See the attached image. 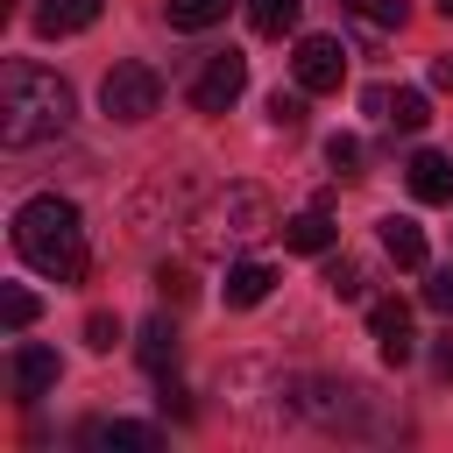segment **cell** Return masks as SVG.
<instances>
[{"instance_id":"cell-25","label":"cell","mask_w":453,"mask_h":453,"mask_svg":"<svg viewBox=\"0 0 453 453\" xmlns=\"http://www.w3.org/2000/svg\"><path fill=\"white\" fill-rule=\"evenodd\" d=\"M403 14H411L403 0H375V7H368V21H375V28H403Z\"/></svg>"},{"instance_id":"cell-15","label":"cell","mask_w":453,"mask_h":453,"mask_svg":"<svg viewBox=\"0 0 453 453\" xmlns=\"http://www.w3.org/2000/svg\"><path fill=\"white\" fill-rule=\"evenodd\" d=\"M134 354H142V368H156V375H163V368L177 361V326H170V319H149V326H142V340H134Z\"/></svg>"},{"instance_id":"cell-17","label":"cell","mask_w":453,"mask_h":453,"mask_svg":"<svg viewBox=\"0 0 453 453\" xmlns=\"http://www.w3.org/2000/svg\"><path fill=\"white\" fill-rule=\"evenodd\" d=\"M326 290H333L340 304H361V297H368V269L347 262V255H333V262H326Z\"/></svg>"},{"instance_id":"cell-26","label":"cell","mask_w":453,"mask_h":453,"mask_svg":"<svg viewBox=\"0 0 453 453\" xmlns=\"http://www.w3.org/2000/svg\"><path fill=\"white\" fill-rule=\"evenodd\" d=\"M432 85H439V92H453V57H432Z\"/></svg>"},{"instance_id":"cell-14","label":"cell","mask_w":453,"mask_h":453,"mask_svg":"<svg viewBox=\"0 0 453 453\" xmlns=\"http://www.w3.org/2000/svg\"><path fill=\"white\" fill-rule=\"evenodd\" d=\"M382 255H389L396 269H425V226L403 219V212H389V219H382Z\"/></svg>"},{"instance_id":"cell-4","label":"cell","mask_w":453,"mask_h":453,"mask_svg":"<svg viewBox=\"0 0 453 453\" xmlns=\"http://www.w3.org/2000/svg\"><path fill=\"white\" fill-rule=\"evenodd\" d=\"M99 106H106V120H120V127H142V120L163 106V78L127 57V64H113V71L99 78Z\"/></svg>"},{"instance_id":"cell-19","label":"cell","mask_w":453,"mask_h":453,"mask_svg":"<svg viewBox=\"0 0 453 453\" xmlns=\"http://www.w3.org/2000/svg\"><path fill=\"white\" fill-rule=\"evenodd\" d=\"M382 120H396L403 134H418V127L432 120V99H425V92H389V113H382Z\"/></svg>"},{"instance_id":"cell-20","label":"cell","mask_w":453,"mask_h":453,"mask_svg":"<svg viewBox=\"0 0 453 453\" xmlns=\"http://www.w3.org/2000/svg\"><path fill=\"white\" fill-rule=\"evenodd\" d=\"M35 311H42V304H35V290H21V283H7V290H0V319H7V333H28V326H35Z\"/></svg>"},{"instance_id":"cell-16","label":"cell","mask_w":453,"mask_h":453,"mask_svg":"<svg viewBox=\"0 0 453 453\" xmlns=\"http://www.w3.org/2000/svg\"><path fill=\"white\" fill-rule=\"evenodd\" d=\"M226 7L234 0H163V14H170V28H212V21H226Z\"/></svg>"},{"instance_id":"cell-18","label":"cell","mask_w":453,"mask_h":453,"mask_svg":"<svg viewBox=\"0 0 453 453\" xmlns=\"http://www.w3.org/2000/svg\"><path fill=\"white\" fill-rule=\"evenodd\" d=\"M297 7L304 0H248V21H255V35H283V28H297Z\"/></svg>"},{"instance_id":"cell-3","label":"cell","mask_w":453,"mask_h":453,"mask_svg":"<svg viewBox=\"0 0 453 453\" xmlns=\"http://www.w3.org/2000/svg\"><path fill=\"white\" fill-rule=\"evenodd\" d=\"M191 248L198 255H241V248H255L262 234H276V205H269V191H255V184H226V191H212L205 205H191Z\"/></svg>"},{"instance_id":"cell-12","label":"cell","mask_w":453,"mask_h":453,"mask_svg":"<svg viewBox=\"0 0 453 453\" xmlns=\"http://www.w3.org/2000/svg\"><path fill=\"white\" fill-rule=\"evenodd\" d=\"M269 290H276V269H269V262H226V283H219V297H226L234 311L262 304Z\"/></svg>"},{"instance_id":"cell-8","label":"cell","mask_w":453,"mask_h":453,"mask_svg":"<svg viewBox=\"0 0 453 453\" xmlns=\"http://www.w3.org/2000/svg\"><path fill=\"white\" fill-rule=\"evenodd\" d=\"M57 375H64V368H57V354H50V347H35V340H21V347H14V361H7V382H14V396H21V403L50 396V389H57Z\"/></svg>"},{"instance_id":"cell-13","label":"cell","mask_w":453,"mask_h":453,"mask_svg":"<svg viewBox=\"0 0 453 453\" xmlns=\"http://www.w3.org/2000/svg\"><path fill=\"white\" fill-rule=\"evenodd\" d=\"M99 7L106 0H42L35 7V35H85L99 21Z\"/></svg>"},{"instance_id":"cell-5","label":"cell","mask_w":453,"mask_h":453,"mask_svg":"<svg viewBox=\"0 0 453 453\" xmlns=\"http://www.w3.org/2000/svg\"><path fill=\"white\" fill-rule=\"evenodd\" d=\"M290 78H297L304 92H340V78H347V50H340V35H297V50H290Z\"/></svg>"},{"instance_id":"cell-22","label":"cell","mask_w":453,"mask_h":453,"mask_svg":"<svg viewBox=\"0 0 453 453\" xmlns=\"http://www.w3.org/2000/svg\"><path fill=\"white\" fill-rule=\"evenodd\" d=\"M326 163H333L340 177H354V170H361V142H354V134H333V142H326Z\"/></svg>"},{"instance_id":"cell-6","label":"cell","mask_w":453,"mask_h":453,"mask_svg":"<svg viewBox=\"0 0 453 453\" xmlns=\"http://www.w3.org/2000/svg\"><path fill=\"white\" fill-rule=\"evenodd\" d=\"M241 92H248V57H241V50H219V57H205V71H198V85H191V106H198V113H226Z\"/></svg>"},{"instance_id":"cell-24","label":"cell","mask_w":453,"mask_h":453,"mask_svg":"<svg viewBox=\"0 0 453 453\" xmlns=\"http://www.w3.org/2000/svg\"><path fill=\"white\" fill-rule=\"evenodd\" d=\"M425 304H432V311H453V262L425 276Z\"/></svg>"},{"instance_id":"cell-23","label":"cell","mask_w":453,"mask_h":453,"mask_svg":"<svg viewBox=\"0 0 453 453\" xmlns=\"http://www.w3.org/2000/svg\"><path fill=\"white\" fill-rule=\"evenodd\" d=\"M113 340H120V319L92 311V319H85V347H92V354H113Z\"/></svg>"},{"instance_id":"cell-9","label":"cell","mask_w":453,"mask_h":453,"mask_svg":"<svg viewBox=\"0 0 453 453\" xmlns=\"http://www.w3.org/2000/svg\"><path fill=\"white\" fill-rule=\"evenodd\" d=\"M403 184H411L418 205H453V163H446L439 149H418V156L403 163Z\"/></svg>"},{"instance_id":"cell-11","label":"cell","mask_w":453,"mask_h":453,"mask_svg":"<svg viewBox=\"0 0 453 453\" xmlns=\"http://www.w3.org/2000/svg\"><path fill=\"white\" fill-rule=\"evenodd\" d=\"M85 446H92V453H156L163 439H156V425H134V418H99V425L85 432Z\"/></svg>"},{"instance_id":"cell-21","label":"cell","mask_w":453,"mask_h":453,"mask_svg":"<svg viewBox=\"0 0 453 453\" xmlns=\"http://www.w3.org/2000/svg\"><path fill=\"white\" fill-rule=\"evenodd\" d=\"M304 99H311L304 85H297V92H276V99H269V120H276V127H297V120H304Z\"/></svg>"},{"instance_id":"cell-10","label":"cell","mask_w":453,"mask_h":453,"mask_svg":"<svg viewBox=\"0 0 453 453\" xmlns=\"http://www.w3.org/2000/svg\"><path fill=\"white\" fill-rule=\"evenodd\" d=\"M333 241H340V226H333L326 205H304V212L283 219V248H297V255H333Z\"/></svg>"},{"instance_id":"cell-1","label":"cell","mask_w":453,"mask_h":453,"mask_svg":"<svg viewBox=\"0 0 453 453\" xmlns=\"http://www.w3.org/2000/svg\"><path fill=\"white\" fill-rule=\"evenodd\" d=\"M14 255L50 283H78L85 276V219H78V205L57 198V191L21 198L14 205Z\"/></svg>"},{"instance_id":"cell-28","label":"cell","mask_w":453,"mask_h":453,"mask_svg":"<svg viewBox=\"0 0 453 453\" xmlns=\"http://www.w3.org/2000/svg\"><path fill=\"white\" fill-rule=\"evenodd\" d=\"M439 14H453V0H439Z\"/></svg>"},{"instance_id":"cell-2","label":"cell","mask_w":453,"mask_h":453,"mask_svg":"<svg viewBox=\"0 0 453 453\" xmlns=\"http://www.w3.org/2000/svg\"><path fill=\"white\" fill-rule=\"evenodd\" d=\"M64 127H71V85L42 64H7L0 71V142L35 149V142H57Z\"/></svg>"},{"instance_id":"cell-7","label":"cell","mask_w":453,"mask_h":453,"mask_svg":"<svg viewBox=\"0 0 453 453\" xmlns=\"http://www.w3.org/2000/svg\"><path fill=\"white\" fill-rule=\"evenodd\" d=\"M368 333H375V347H382L389 368H403V361L418 354V333H411V304H403V297H375V304H368Z\"/></svg>"},{"instance_id":"cell-27","label":"cell","mask_w":453,"mask_h":453,"mask_svg":"<svg viewBox=\"0 0 453 453\" xmlns=\"http://www.w3.org/2000/svg\"><path fill=\"white\" fill-rule=\"evenodd\" d=\"M340 7H347V14H368V7H375V0H340Z\"/></svg>"}]
</instances>
